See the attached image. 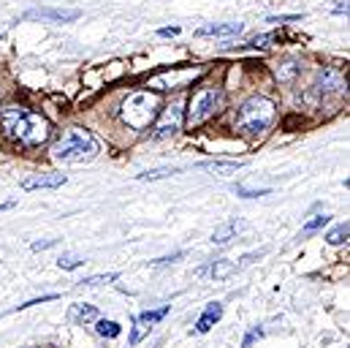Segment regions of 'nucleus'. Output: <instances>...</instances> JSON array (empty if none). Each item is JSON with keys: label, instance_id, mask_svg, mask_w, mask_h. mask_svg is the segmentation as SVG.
<instances>
[{"label": "nucleus", "instance_id": "f257e3e1", "mask_svg": "<svg viewBox=\"0 0 350 348\" xmlns=\"http://www.w3.org/2000/svg\"><path fill=\"white\" fill-rule=\"evenodd\" d=\"M0 128L11 142H16L27 150H36V147L46 145L49 136H52V123L44 114L22 109V106L3 109L0 112Z\"/></svg>", "mask_w": 350, "mask_h": 348}, {"label": "nucleus", "instance_id": "f03ea898", "mask_svg": "<svg viewBox=\"0 0 350 348\" xmlns=\"http://www.w3.org/2000/svg\"><path fill=\"white\" fill-rule=\"evenodd\" d=\"M274 114H277V106L271 98L266 95H250L234 114V128L239 136H247V139H256L269 131V125L274 123Z\"/></svg>", "mask_w": 350, "mask_h": 348}, {"label": "nucleus", "instance_id": "7ed1b4c3", "mask_svg": "<svg viewBox=\"0 0 350 348\" xmlns=\"http://www.w3.org/2000/svg\"><path fill=\"white\" fill-rule=\"evenodd\" d=\"M98 156V139L88 128H66L52 142V158L57 164H85Z\"/></svg>", "mask_w": 350, "mask_h": 348}, {"label": "nucleus", "instance_id": "20e7f679", "mask_svg": "<svg viewBox=\"0 0 350 348\" xmlns=\"http://www.w3.org/2000/svg\"><path fill=\"white\" fill-rule=\"evenodd\" d=\"M161 106H163V103H161V95H158V92L142 90V92H133V95H128V98L122 101L120 117H122V123H125L128 128H133V131H147V128L155 123Z\"/></svg>", "mask_w": 350, "mask_h": 348}, {"label": "nucleus", "instance_id": "39448f33", "mask_svg": "<svg viewBox=\"0 0 350 348\" xmlns=\"http://www.w3.org/2000/svg\"><path fill=\"white\" fill-rule=\"evenodd\" d=\"M226 106V92L223 87H201L193 92L190 103H187V125L196 128L201 123H206L209 117H215L220 109Z\"/></svg>", "mask_w": 350, "mask_h": 348}, {"label": "nucleus", "instance_id": "423d86ee", "mask_svg": "<svg viewBox=\"0 0 350 348\" xmlns=\"http://www.w3.org/2000/svg\"><path fill=\"white\" fill-rule=\"evenodd\" d=\"M182 123H185V101L174 98L169 106H161L155 123L150 125L152 128L150 134H152V139H169L182 128Z\"/></svg>", "mask_w": 350, "mask_h": 348}, {"label": "nucleus", "instance_id": "0eeeda50", "mask_svg": "<svg viewBox=\"0 0 350 348\" xmlns=\"http://www.w3.org/2000/svg\"><path fill=\"white\" fill-rule=\"evenodd\" d=\"M196 77H201V69H174V71H163L158 77L150 79V85L158 90H169V87H187Z\"/></svg>", "mask_w": 350, "mask_h": 348}, {"label": "nucleus", "instance_id": "6e6552de", "mask_svg": "<svg viewBox=\"0 0 350 348\" xmlns=\"http://www.w3.org/2000/svg\"><path fill=\"white\" fill-rule=\"evenodd\" d=\"M27 19H41V22H77L82 16L79 8H33L25 14Z\"/></svg>", "mask_w": 350, "mask_h": 348}, {"label": "nucleus", "instance_id": "1a4fd4ad", "mask_svg": "<svg viewBox=\"0 0 350 348\" xmlns=\"http://www.w3.org/2000/svg\"><path fill=\"white\" fill-rule=\"evenodd\" d=\"M345 87H348V79H345V74L340 69L326 66V69L318 71V85H315V90L321 95L323 92H345Z\"/></svg>", "mask_w": 350, "mask_h": 348}, {"label": "nucleus", "instance_id": "9d476101", "mask_svg": "<svg viewBox=\"0 0 350 348\" xmlns=\"http://www.w3.org/2000/svg\"><path fill=\"white\" fill-rule=\"evenodd\" d=\"M68 177L66 174H33L27 179H22V190H44V188H60L66 185Z\"/></svg>", "mask_w": 350, "mask_h": 348}, {"label": "nucleus", "instance_id": "9b49d317", "mask_svg": "<svg viewBox=\"0 0 350 348\" xmlns=\"http://www.w3.org/2000/svg\"><path fill=\"white\" fill-rule=\"evenodd\" d=\"M245 30L242 22H226V25H206L198 30V36H217V38H228V36H239Z\"/></svg>", "mask_w": 350, "mask_h": 348}, {"label": "nucleus", "instance_id": "f8f14e48", "mask_svg": "<svg viewBox=\"0 0 350 348\" xmlns=\"http://www.w3.org/2000/svg\"><path fill=\"white\" fill-rule=\"evenodd\" d=\"M242 229H245V223H242V221H228V223L217 226V229H215V234H212V245H226V243H231Z\"/></svg>", "mask_w": 350, "mask_h": 348}, {"label": "nucleus", "instance_id": "ddd939ff", "mask_svg": "<svg viewBox=\"0 0 350 348\" xmlns=\"http://www.w3.org/2000/svg\"><path fill=\"white\" fill-rule=\"evenodd\" d=\"M220 316H223V305H220V302H212V305L204 310V316L198 319V324H196V332H198V335L209 332V330H212V324H215Z\"/></svg>", "mask_w": 350, "mask_h": 348}, {"label": "nucleus", "instance_id": "4468645a", "mask_svg": "<svg viewBox=\"0 0 350 348\" xmlns=\"http://www.w3.org/2000/svg\"><path fill=\"white\" fill-rule=\"evenodd\" d=\"M299 74H301V66H299L296 60H285V63H280V66H277V79H280V82H285V85H288V82H293Z\"/></svg>", "mask_w": 350, "mask_h": 348}, {"label": "nucleus", "instance_id": "2eb2a0df", "mask_svg": "<svg viewBox=\"0 0 350 348\" xmlns=\"http://www.w3.org/2000/svg\"><path fill=\"white\" fill-rule=\"evenodd\" d=\"M68 319L77 321V324H88V321H95V319H98V310H95L92 305H77V308H71Z\"/></svg>", "mask_w": 350, "mask_h": 348}, {"label": "nucleus", "instance_id": "dca6fc26", "mask_svg": "<svg viewBox=\"0 0 350 348\" xmlns=\"http://www.w3.org/2000/svg\"><path fill=\"white\" fill-rule=\"evenodd\" d=\"M234 272H237V264H234V261L220 259L212 264V277H215V280H226V277L234 275Z\"/></svg>", "mask_w": 350, "mask_h": 348}, {"label": "nucleus", "instance_id": "f3484780", "mask_svg": "<svg viewBox=\"0 0 350 348\" xmlns=\"http://www.w3.org/2000/svg\"><path fill=\"white\" fill-rule=\"evenodd\" d=\"M245 164L242 161H215V164H206V169H212L215 174H231L237 169H242Z\"/></svg>", "mask_w": 350, "mask_h": 348}, {"label": "nucleus", "instance_id": "a211bd4d", "mask_svg": "<svg viewBox=\"0 0 350 348\" xmlns=\"http://www.w3.org/2000/svg\"><path fill=\"white\" fill-rule=\"evenodd\" d=\"M345 240H348V223H342V226H337L334 232L326 234V243H329V245H342Z\"/></svg>", "mask_w": 350, "mask_h": 348}, {"label": "nucleus", "instance_id": "6ab92c4d", "mask_svg": "<svg viewBox=\"0 0 350 348\" xmlns=\"http://www.w3.org/2000/svg\"><path fill=\"white\" fill-rule=\"evenodd\" d=\"M98 335H103V338H117L120 332H122V327L120 324H114V321H98Z\"/></svg>", "mask_w": 350, "mask_h": 348}, {"label": "nucleus", "instance_id": "aec40b11", "mask_svg": "<svg viewBox=\"0 0 350 348\" xmlns=\"http://www.w3.org/2000/svg\"><path fill=\"white\" fill-rule=\"evenodd\" d=\"M150 332V324H144L142 319H136L133 321V330H131V346H136V343H142V338Z\"/></svg>", "mask_w": 350, "mask_h": 348}, {"label": "nucleus", "instance_id": "412c9836", "mask_svg": "<svg viewBox=\"0 0 350 348\" xmlns=\"http://www.w3.org/2000/svg\"><path fill=\"white\" fill-rule=\"evenodd\" d=\"M329 223V215H315L312 221H307L304 223V229H301V234H312V232H318V229H323Z\"/></svg>", "mask_w": 350, "mask_h": 348}, {"label": "nucleus", "instance_id": "4be33fe9", "mask_svg": "<svg viewBox=\"0 0 350 348\" xmlns=\"http://www.w3.org/2000/svg\"><path fill=\"white\" fill-rule=\"evenodd\" d=\"M179 169L176 166H163V169H152V172L139 174V179H161V177H169V174H176Z\"/></svg>", "mask_w": 350, "mask_h": 348}, {"label": "nucleus", "instance_id": "5701e85b", "mask_svg": "<svg viewBox=\"0 0 350 348\" xmlns=\"http://www.w3.org/2000/svg\"><path fill=\"white\" fill-rule=\"evenodd\" d=\"M166 313H169V308H158V310H147V313H142L139 319H142L144 324H150V327H152V324H155V321H161Z\"/></svg>", "mask_w": 350, "mask_h": 348}, {"label": "nucleus", "instance_id": "b1692460", "mask_svg": "<svg viewBox=\"0 0 350 348\" xmlns=\"http://www.w3.org/2000/svg\"><path fill=\"white\" fill-rule=\"evenodd\" d=\"M117 280V272H109V275H92V277H85L82 286H100V283H111Z\"/></svg>", "mask_w": 350, "mask_h": 348}, {"label": "nucleus", "instance_id": "393cba45", "mask_svg": "<svg viewBox=\"0 0 350 348\" xmlns=\"http://www.w3.org/2000/svg\"><path fill=\"white\" fill-rule=\"evenodd\" d=\"M82 264H85V259H79V256H63V259L57 261L60 269H79Z\"/></svg>", "mask_w": 350, "mask_h": 348}, {"label": "nucleus", "instance_id": "a878e982", "mask_svg": "<svg viewBox=\"0 0 350 348\" xmlns=\"http://www.w3.org/2000/svg\"><path fill=\"white\" fill-rule=\"evenodd\" d=\"M237 193H239V196H245V199H256V196H266V193H269V188H261V190H247V188H242V185H239V188H237Z\"/></svg>", "mask_w": 350, "mask_h": 348}, {"label": "nucleus", "instance_id": "bb28decb", "mask_svg": "<svg viewBox=\"0 0 350 348\" xmlns=\"http://www.w3.org/2000/svg\"><path fill=\"white\" fill-rule=\"evenodd\" d=\"M269 41H271V33H261L250 41V47H269Z\"/></svg>", "mask_w": 350, "mask_h": 348}, {"label": "nucleus", "instance_id": "cd10ccee", "mask_svg": "<svg viewBox=\"0 0 350 348\" xmlns=\"http://www.w3.org/2000/svg\"><path fill=\"white\" fill-rule=\"evenodd\" d=\"M301 14H291V16H269V22H299Z\"/></svg>", "mask_w": 350, "mask_h": 348}, {"label": "nucleus", "instance_id": "c85d7f7f", "mask_svg": "<svg viewBox=\"0 0 350 348\" xmlns=\"http://www.w3.org/2000/svg\"><path fill=\"white\" fill-rule=\"evenodd\" d=\"M52 245H57V240H44V243H33V251H46V248H52Z\"/></svg>", "mask_w": 350, "mask_h": 348}, {"label": "nucleus", "instance_id": "c756f323", "mask_svg": "<svg viewBox=\"0 0 350 348\" xmlns=\"http://www.w3.org/2000/svg\"><path fill=\"white\" fill-rule=\"evenodd\" d=\"M158 36H163V38H169V36H179V27H161V30H158Z\"/></svg>", "mask_w": 350, "mask_h": 348}, {"label": "nucleus", "instance_id": "7c9ffc66", "mask_svg": "<svg viewBox=\"0 0 350 348\" xmlns=\"http://www.w3.org/2000/svg\"><path fill=\"white\" fill-rule=\"evenodd\" d=\"M14 207V201H5V204H0V210H11Z\"/></svg>", "mask_w": 350, "mask_h": 348}, {"label": "nucleus", "instance_id": "2f4dec72", "mask_svg": "<svg viewBox=\"0 0 350 348\" xmlns=\"http://www.w3.org/2000/svg\"><path fill=\"white\" fill-rule=\"evenodd\" d=\"M33 348H55V346H33Z\"/></svg>", "mask_w": 350, "mask_h": 348}, {"label": "nucleus", "instance_id": "473e14b6", "mask_svg": "<svg viewBox=\"0 0 350 348\" xmlns=\"http://www.w3.org/2000/svg\"><path fill=\"white\" fill-rule=\"evenodd\" d=\"M0 38H3V36H0Z\"/></svg>", "mask_w": 350, "mask_h": 348}]
</instances>
